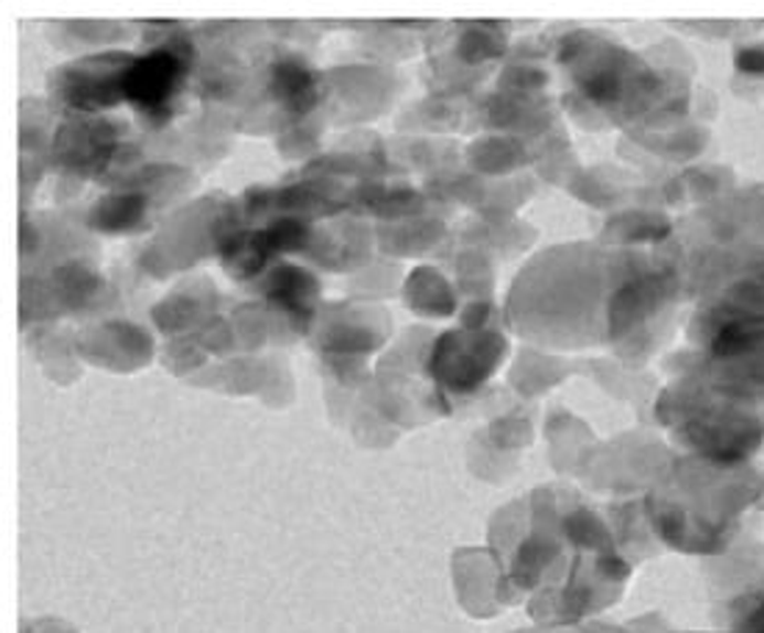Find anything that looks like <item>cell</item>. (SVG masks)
I'll use <instances>...</instances> for the list:
<instances>
[{
    "mask_svg": "<svg viewBox=\"0 0 764 633\" xmlns=\"http://www.w3.org/2000/svg\"><path fill=\"white\" fill-rule=\"evenodd\" d=\"M173 78V67H170L168 58H157V62H148L142 69V78H139V93L137 98H162L168 95V84Z\"/></svg>",
    "mask_w": 764,
    "mask_h": 633,
    "instance_id": "6da1fadb",
    "label": "cell"
}]
</instances>
